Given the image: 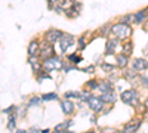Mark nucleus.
Wrapping results in <instances>:
<instances>
[{
  "mask_svg": "<svg viewBox=\"0 0 148 133\" xmlns=\"http://www.w3.org/2000/svg\"><path fill=\"white\" fill-rule=\"evenodd\" d=\"M132 33H133L132 25H126V24H121V22L111 24V35L119 39L120 42H125V40L130 39Z\"/></svg>",
  "mask_w": 148,
  "mask_h": 133,
  "instance_id": "obj_1",
  "label": "nucleus"
},
{
  "mask_svg": "<svg viewBox=\"0 0 148 133\" xmlns=\"http://www.w3.org/2000/svg\"><path fill=\"white\" fill-rule=\"evenodd\" d=\"M76 39H77V37H74L73 34L64 33L62 37H61L59 42L56 43V44H59V52H56V55H64V53H67L71 47L76 44Z\"/></svg>",
  "mask_w": 148,
  "mask_h": 133,
  "instance_id": "obj_2",
  "label": "nucleus"
},
{
  "mask_svg": "<svg viewBox=\"0 0 148 133\" xmlns=\"http://www.w3.org/2000/svg\"><path fill=\"white\" fill-rule=\"evenodd\" d=\"M42 65H43V70L51 72V71H58V70H62V65H64V59L55 55L52 58H47V59H43L42 61Z\"/></svg>",
  "mask_w": 148,
  "mask_h": 133,
  "instance_id": "obj_3",
  "label": "nucleus"
},
{
  "mask_svg": "<svg viewBox=\"0 0 148 133\" xmlns=\"http://www.w3.org/2000/svg\"><path fill=\"white\" fill-rule=\"evenodd\" d=\"M120 99L127 105H136V104H139V93H138L136 89L123 90L121 95H120Z\"/></svg>",
  "mask_w": 148,
  "mask_h": 133,
  "instance_id": "obj_4",
  "label": "nucleus"
},
{
  "mask_svg": "<svg viewBox=\"0 0 148 133\" xmlns=\"http://www.w3.org/2000/svg\"><path fill=\"white\" fill-rule=\"evenodd\" d=\"M56 55V47L55 44L49 43L46 40H40V59L43 61V59H47V58H52Z\"/></svg>",
  "mask_w": 148,
  "mask_h": 133,
  "instance_id": "obj_5",
  "label": "nucleus"
},
{
  "mask_svg": "<svg viewBox=\"0 0 148 133\" xmlns=\"http://www.w3.org/2000/svg\"><path fill=\"white\" fill-rule=\"evenodd\" d=\"M64 31L62 30H58V28H49L47 31L43 33V40L52 43V44H56L59 42V39L62 37Z\"/></svg>",
  "mask_w": 148,
  "mask_h": 133,
  "instance_id": "obj_6",
  "label": "nucleus"
},
{
  "mask_svg": "<svg viewBox=\"0 0 148 133\" xmlns=\"http://www.w3.org/2000/svg\"><path fill=\"white\" fill-rule=\"evenodd\" d=\"M86 104H88V106L90 108V111H93L95 114L104 111V108H105V102L99 98V96H93V95L90 96V99Z\"/></svg>",
  "mask_w": 148,
  "mask_h": 133,
  "instance_id": "obj_7",
  "label": "nucleus"
},
{
  "mask_svg": "<svg viewBox=\"0 0 148 133\" xmlns=\"http://www.w3.org/2000/svg\"><path fill=\"white\" fill-rule=\"evenodd\" d=\"M82 9H83V5H82L80 2H74V5H73L71 8H68V9L64 12V14H65V16H67V18L74 19V18L80 16V12H82Z\"/></svg>",
  "mask_w": 148,
  "mask_h": 133,
  "instance_id": "obj_8",
  "label": "nucleus"
},
{
  "mask_svg": "<svg viewBox=\"0 0 148 133\" xmlns=\"http://www.w3.org/2000/svg\"><path fill=\"white\" fill-rule=\"evenodd\" d=\"M132 70H135L136 72L142 74L144 71L148 70V61L145 58H135L133 62H132Z\"/></svg>",
  "mask_w": 148,
  "mask_h": 133,
  "instance_id": "obj_9",
  "label": "nucleus"
},
{
  "mask_svg": "<svg viewBox=\"0 0 148 133\" xmlns=\"http://www.w3.org/2000/svg\"><path fill=\"white\" fill-rule=\"evenodd\" d=\"M120 40L116 37H108L107 43H105V55H114L117 52V47H119Z\"/></svg>",
  "mask_w": 148,
  "mask_h": 133,
  "instance_id": "obj_10",
  "label": "nucleus"
},
{
  "mask_svg": "<svg viewBox=\"0 0 148 133\" xmlns=\"http://www.w3.org/2000/svg\"><path fill=\"white\" fill-rule=\"evenodd\" d=\"M59 105H61V110H62V113L65 115H73L74 114V110H76V106H74V102L71 99H61L59 101Z\"/></svg>",
  "mask_w": 148,
  "mask_h": 133,
  "instance_id": "obj_11",
  "label": "nucleus"
},
{
  "mask_svg": "<svg viewBox=\"0 0 148 133\" xmlns=\"http://www.w3.org/2000/svg\"><path fill=\"white\" fill-rule=\"evenodd\" d=\"M28 56H39L40 55V39H33L27 47Z\"/></svg>",
  "mask_w": 148,
  "mask_h": 133,
  "instance_id": "obj_12",
  "label": "nucleus"
},
{
  "mask_svg": "<svg viewBox=\"0 0 148 133\" xmlns=\"http://www.w3.org/2000/svg\"><path fill=\"white\" fill-rule=\"evenodd\" d=\"M28 64H30V67H31L34 74H37V72H40L43 70L40 56H28Z\"/></svg>",
  "mask_w": 148,
  "mask_h": 133,
  "instance_id": "obj_13",
  "label": "nucleus"
},
{
  "mask_svg": "<svg viewBox=\"0 0 148 133\" xmlns=\"http://www.w3.org/2000/svg\"><path fill=\"white\" fill-rule=\"evenodd\" d=\"M99 93H107V92H113L114 90V86L113 83H111L110 80H99V83H98V89H96Z\"/></svg>",
  "mask_w": 148,
  "mask_h": 133,
  "instance_id": "obj_14",
  "label": "nucleus"
},
{
  "mask_svg": "<svg viewBox=\"0 0 148 133\" xmlns=\"http://www.w3.org/2000/svg\"><path fill=\"white\" fill-rule=\"evenodd\" d=\"M116 65L119 67V68H127V65H129V56L127 55H125V53H117L116 55Z\"/></svg>",
  "mask_w": 148,
  "mask_h": 133,
  "instance_id": "obj_15",
  "label": "nucleus"
},
{
  "mask_svg": "<svg viewBox=\"0 0 148 133\" xmlns=\"http://www.w3.org/2000/svg\"><path fill=\"white\" fill-rule=\"evenodd\" d=\"M99 98L105 102V104H114L116 101H117V95L114 93V90L113 92H107V93H101V96Z\"/></svg>",
  "mask_w": 148,
  "mask_h": 133,
  "instance_id": "obj_16",
  "label": "nucleus"
},
{
  "mask_svg": "<svg viewBox=\"0 0 148 133\" xmlns=\"http://www.w3.org/2000/svg\"><path fill=\"white\" fill-rule=\"evenodd\" d=\"M132 52H133V43H132V40L127 39V40L123 42V44H121V53H125V55L130 56Z\"/></svg>",
  "mask_w": 148,
  "mask_h": 133,
  "instance_id": "obj_17",
  "label": "nucleus"
},
{
  "mask_svg": "<svg viewBox=\"0 0 148 133\" xmlns=\"http://www.w3.org/2000/svg\"><path fill=\"white\" fill-rule=\"evenodd\" d=\"M133 19L135 22L133 24H138V25H142V24L147 21V15H145V10H138L136 14H133Z\"/></svg>",
  "mask_w": 148,
  "mask_h": 133,
  "instance_id": "obj_18",
  "label": "nucleus"
},
{
  "mask_svg": "<svg viewBox=\"0 0 148 133\" xmlns=\"http://www.w3.org/2000/svg\"><path fill=\"white\" fill-rule=\"evenodd\" d=\"M98 35H101L104 39H108L111 35V24H104L101 28H98Z\"/></svg>",
  "mask_w": 148,
  "mask_h": 133,
  "instance_id": "obj_19",
  "label": "nucleus"
},
{
  "mask_svg": "<svg viewBox=\"0 0 148 133\" xmlns=\"http://www.w3.org/2000/svg\"><path fill=\"white\" fill-rule=\"evenodd\" d=\"M90 40H88V37H86V34H82L80 37H77L76 39V44H77V50L80 52L82 49H84L86 46H88V43H89Z\"/></svg>",
  "mask_w": 148,
  "mask_h": 133,
  "instance_id": "obj_20",
  "label": "nucleus"
},
{
  "mask_svg": "<svg viewBox=\"0 0 148 133\" xmlns=\"http://www.w3.org/2000/svg\"><path fill=\"white\" fill-rule=\"evenodd\" d=\"M98 83H99V80L95 78V77H92L90 80H88V81L84 83V89H86V90H90V92H95V90L98 89Z\"/></svg>",
  "mask_w": 148,
  "mask_h": 133,
  "instance_id": "obj_21",
  "label": "nucleus"
},
{
  "mask_svg": "<svg viewBox=\"0 0 148 133\" xmlns=\"http://www.w3.org/2000/svg\"><path fill=\"white\" fill-rule=\"evenodd\" d=\"M67 61L71 62V64H74V65L80 64V62H82V56L79 55V50H77V52H73L71 55H67Z\"/></svg>",
  "mask_w": 148,
  "mask_h": 133,
  "instance_id": "obj_22",
  "label": "nucleus"
},
{
  "mask_svg": "<svg viewBox=\"0 0 148 133\" xmlns=\"http://www.w3.org/2000/svg\"><path fill=\"white\" fill-rule=\"evenodd\" d=\"M80 95H82V92L80 90H68V92H65L64 93V98H67V99H80Z\"/></svg>",
  "mask_w": 148,
  "mask_h": 133,
  "instance_id": "obj_23",
  "label": "nucleus"
},
{
  "mask_svg": "<svg viewBox=\"0 0 148 133\" xmlns=\"http://www.w3.org/2000/svg\"><path fill=\"white\" fill-rule=\"evenodd\" d=\"M42 99H43L45 102H47V101H59V96H58V93H55V92H49V93L42 95Z\"/></svg>",
  "mask_w": 148,
  "mask_h": 133,
  "instance_id": "obj_24",
  "label": "nucleus"
},
{
  "mask_svg": "<svg viewBox=\"0 0 148 133\" xmlns=\"http://www.w3.org/2000/svg\"><path fill=\"white\" fill-rule=\"evenodd\" d=\"M138 129H139V121H132L125 126V132H127V133H135Z\"/></svg>",
  "mask_w": 148,
  "mask_h": 133,
  "instance_id": "obj_25",
  "label": "nucleus"
},
{
  "mask_svg": "<svg viewBox=\"0 0 148 133\" xmlns=\"http://www.w3.org/2000/svg\"><path fill=\"white\" fill-rule=\"evenodd\" d=\"M119 22H121V24H126V25H132V24L135 22V19H133V14L123 15V16L119 19Z\"/></svg>",
  "mask_w": 148,
  "mask_h": 133,
  "instance_id": "obj_26",
  "label": "nucleus"
},
{
  "mask_svg": "<svg viewBox=\"0 0 148 133\" xmlns=\"http://www.w3.org/2000/svg\"><path fill=\"white\" fill-rule=\"evenodd\" d=\"M16 127V113L9 114V121H8V129L9 130H15Z\"/></svg>",
  "mask_w": 148,
  "mask_h": 133,
  "instance_id": "obj_27",
  "label": "nucleus"
},
{
  "mask_svg": "<svg viewBox=\"0 0 148 133\" xmlns=\"http://www.w3.org/2000/svg\"><path fill=\"white\" fill-rule=\"evenodd\" d=\"M46 78H52L51 76H49V72L47 71H45V70H42L40 72H37V74H36V80L37 81H43V80H46Z\"/></svg>",
  "mask_w": 148,
  "mask_h": 133,
  "instance_id": "obj_28",
  "label": "nucleus"
},
{
  "mask_svg": "<svg viewBox=\"0 0 148 133\" xmlns=\"http://www.w3.org/2000/svg\"><path fill=\"white\" fill-rule=\"evenodd\" d=\"M74 2H76V0H59V3H58V5H59L61 8H62V9H64V12H65L68 8H71V6L74 5Z\"/></svg>",
  "mask_w": 148,
  "mask_h": 133,
  "instance_id": "obj_29",
  "label": "nucleus"
},
{
  "mask_svg": "<svg viewBox=\"0 0 148 133\" xmlns=\"http://www.w3.org/2000/svg\"><path fill=\"white\" fill-rule=\"evenodd\" d=\"M125 77H126V80H135V78H138V72L135 70H126Z\"/></svg>",
  "mask_w": 148,
  "mask_h": 133,
  "instance_id": "obj_30",
  "label": "nucleus"
},
{
  "mask_svg": "<svg viewBox=\"0 0 148 133\" xmlns=\"http://www.w3.org/2000/svg\"><path fill=\"white\" fill-rule=\"evenodd\" d=\"M42 102H43L42 96H31L30 101H28V105H30V106H31V105H40Z\"/></svg>",
  "mask_w": 148,
  "mask_h": 133,
  "instance_id": "obj_31",
  "label": "nucleus"
},
{
  "mask_svg": "<svg viewBox=\"0 0 148 133\" xmlns=\"http://www.w3.org/2000/svg\"><path fill=\"white\" fill-rule=\"evenodd\" d=\"M101 68H102V71L104 72H108V74H110V72H113L114 71V65H111V64H108V62H102L101 64Z\"/></svg>",
  "mask_w": 148,
  "mask_h": 133,
  "instance_id": "obj_32",
  "label": "nucleus"
},
{
  "mask_svg": "<svg viewBox=\"0 0 148 133\" xmlns=\"http://www.w3.org/2000/svg\"><path fill=\"white\" fill-rule=\"evenodd\" d=\"M138 78H139V83L142 84V87L148 89V76H138Z\"/></svg>",
  "mask_w": 148,
  "mask_h": 133,
  "instance_id": "obj_33",
  "label": "nucleus"
},
{
  "mask_svg": "<svg viewBox=\"0 0 148 133\" xmlns=\"http://www.w3.org/2000/svg\"><path fill=\"white\" fill-rule=\"evenodd\" d=\"M16 110H18V106L12 105V106L6 108V110H3V113H5V114H14V113H16Z\"/></svg>",
  "mask_w": 148,
  "mask_h": 133,
  "instance_id": "obj_34",
  "label": "nucleus"
},
{
  "mask_svg": "<svg viewBox=\"0 0 148 133\" xmlns=\"http://www.w3.org/2000/svg\"><path fill=\"white\" fill-rule=\"evenodd\" d=\"M47 2V9H53V6H56L58 3H59V0H46Z\"/></svg>",
  "mask_w": 148,
  "mask_h": 133,
  "instance_id": "obj_35",
  "label": "nucleus"
},
{
  "mask_svg": "<svg viewBox=\"0 0 148 133\" xmlns=\"http://www.w3.org/2000/svg\"><path fill=\"white\" fill-rule=\"evenodd\" d=\"M83 71H86V72H92V71H95V64L89 65L88 68H83Z\"/></svg>",
  "mask_w": 148,
  "mask_h": 133,
  "instance_id": "obj_36",
  "label": "nucleus"
},
{
  "mask_svg": "<svg viewBox=\"0 0 148 133\" xmlns=\"http://www.w3.org/2000/svg\"><path fill=\"white\" fill-rule=\"evenodd\" d=\"M18 110H19V113H18V114H19L21 117H24V115L27 114V108H18Z\"/></svg>",
  "mask_w": 148,
  "mask_h": 133,
  "instance_id": "obj_37",
  "label": "nucleus"
},
{
  "mask_svg": "<svg viewBox=\"0 0 148 133\" xmlns=\"http://www.w3.org/2000/svg\"><path fill=\"white\" fill-rule=\"evenodd\" d=\"M28 133H42V130H39V129H36V127H31V129L28 130Z\"/></svg>",
  "mask_w": 148,
  "mask_h": 133,
  "instance_id": "obj_38",
  "label": "nucleus"
},
{
  "mask_svg": "<svg viewBox=\"0 0 148 133\" xmlns=\"http://www.w3.org/2000/svg\"><path fill=\"white\" fill-rule=\"evenodd\" d=\"M142 25H144V30H145V31H148V18H147V21L142 24Z\"/></svg>",
  "mask_w": 148,
  "mask_h": 133,
  "instance_id": "obj_39",
  "label": "nucleus"
},
{
  "mask_svg": "<svg viewBox=\"0 0 148 133\" xmlns=\"http://www.w3.org/2000/svg\"><path fill=\"white\" fill-rule=\"evenodd\" d=\"M53 133H70L68 130H53Z\"/></svg>",
  "mask_w": 148,
  "mask_h": 133,
  "instance_id": "obj_40",
  "label": "nucleus"
},
{
  "mask_svg": "<svg viewBox=\"0 0 148 133\" xmlns=\"http://www.w3.org/2000/svg\"><path fill=\"white\" fill-rule=\"evenodd\" d=\"M16 133H28V130H16Z\"/></svg>",
  "mask_w": 148,
  "mask_h": 133,
  "instance_id": "obj_41",
  "label": "nucleus"
},
{
  "mask_svg": "<svg viewBox=\"0 0 148 133\" xmlns=\"http://www.w3.org/2000/svg\"><path fill=\"white\" fill-rule=\"evenodd\" d=\"M42 133H51V130H49V129H46V130H42Z\"/></svg>",
  "mask_w": 148,
  "mask_h": 133,
  "instance_id": "obj_42",
  "label": "nucleus"
},
{
  "mask_svg": "<svg viewBox=\"0 0 148 133\" xmlns=\"http://www.w3.org/2000/svg\"><path fill=\"white\" fill-rule=\"evenodd\" d=\"M144 10H145V15H147V18H148V6H147V8H145Z\"/></svg>",
  "mask_w": 148,
  "mask_h": 133,
  "instance_id": "obj_43",
  "label": "nucleus"
},
{
  "mask_svg": "<svg viewBox=\"0 0 148 133\" xmlns=\"http://www.w3.org/2000/svg\"><path fill=\"white\" fill-rule=\"evenodd\" d=\"M145 106H147V108H148V99H147V101H145Z\"/></svg>",
  "mask_w": 148,
  "mask_h": 133,
  "instance_id": "obj_44",
  "label": "nucleus"
},
{
  "mask_svg": "<svg viewBox=\"0 0 148 133\" xmlns=\"http://www.w3.org/2000/svg\"><path fill=\"white\" fill-rule=\"evenodd\" d=\"M86 133H95V132L93 130H89V132H86Z\"/></svg>",
  "mask_w": 148,
  "mask_h": 133,
  "instance_id": "obj_45",
  "label": "nucleus"
},
{
  "mask_svg": "<svg viewBox=\"0 0 148 133\" xmlns=\"http://www.w3.org/2000/svg\"><path fill=\"white\" fill-rule=\"evenodd\" d=\"M147 58H148V52H147Z\"/></svg>",
  "mask_w": 148,
  "mask_h": 133,
  "instance_id": "obj_46",
  "label": "nucleus"
}]
</instances>
